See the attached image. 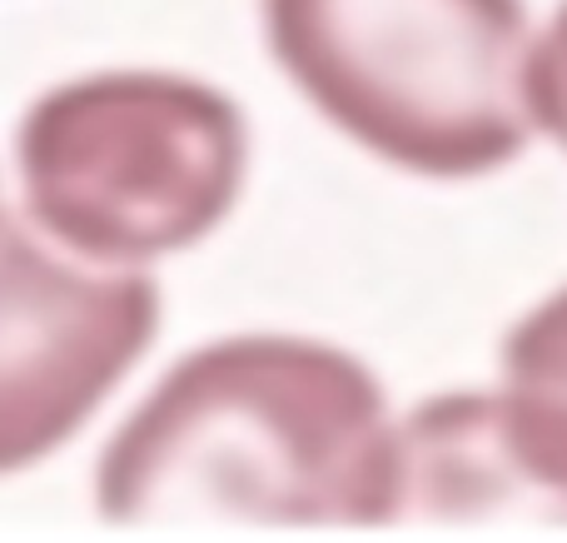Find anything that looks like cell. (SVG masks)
I'll return each mask as SVG.
<instances>
[{
  "label": "cell",
  "mask_w": 567,
  "mask_h": 543,
  "mask_svg": "<svg viewBox=\"0 0 567 543\" xmlns=\"http://www.w3.org/2000/svg\"><path fill=\"white\" fill-rule=\"evenodd\" d=\"M393 414L359 355L303 335H229L165 369L110 434L95 509L120 529H383Z\"/></svg>",
  "instance_id": "obj_1"
},
{
  "label": "cell",
  "mask_w": 567,
  "mask_h": 543,
  "mask_svg": "<svg viewBox=\"0 0 567 543\" xmlns=\"http://www.w3.org/2000/svg\"><path fill=\"white\" fill-rule=\"evenodd\" d=\"M299 95L359 150L423 180H478L533 145L523 0H259Z\"/></svg>",
  "instance_id": "obj_2"
},
{
  "label": "cell",
  "mask_w": 567,
  "mask_h": 543,
  "mask_svg": "<svg viewBox=\"0 0 567 543\" xmlns=\"http://www.w3.org/2000/svg\"><path fill=\"white\" fill-rule=\"evenodd\" d=\"M16 170L40 235L95 265H155L209 239L245 195L249 120L175 70H95L20 115Z\"/></svg>",
  "instance_id": "obj_3"
},
{
  "label": "cell",
  "mask_w": 567,
  "mask_h": 543,
  "mask_svg": "<svg viewBox=\"0 0 567 543\" xmlns=\"http://www.w3.org/2000/svg\"><path fill=\"white\" fill-rule=\"evenodd\" d=\"M159 335V285L0 215V479L65 449Z\"/></svg>",
  "instance_id": "obj_4"
},
{
  "label": "cell",
  "mask_w": 567,
  "mask_h": 543,
  "mask_svg": "<svg viewBox=\"0 0 567 543\" xmlns=\"http://www.w3.org/2000/svg\"><path fill=\"white\" fill-rule=\"evenodd\" d=\"M389 524L567 529V434L513 385L423 399L393 419Z\"/></svg>",
  "instance_id": "obj_5"
},
{
  "label": "cell",
  "mask_w": 567,
  "mask_h": 543,
  "mask_svg": "<svg viewBox=\"0 0 567 543\" xmlns=\"http://www.w3.org/2000/svg\"><path fill=\"white\" fill-rule=\"evenodd\" d=\"M503 385L528 395L567 434V285L533 305L503 339Z\"/></svg>",
  "instance_id": "obj_6"
},
{
  "label": "cell",
  "mask_w": 567,
  "mask_h": 543,
  "mask_svg": "<svg viewBox=\"0 0 567 543\" xmlns=\"http://www.w3.org/2000/svg\"><path fill=\"white\" fill-rule=\"evenodd\" d=\"M533 110H538V125L553 130L567 150V0L533 45Z\"/></svg>",
  "instance_id": "obj_7"
}]
</instances>
